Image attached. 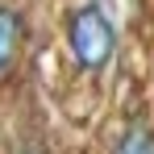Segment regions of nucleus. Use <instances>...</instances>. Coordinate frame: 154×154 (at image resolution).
Masks as SVG:
<instances>
[{
  "label": "nucleus",
  "mask_w": 154,
  "mask_h": 154,
  "mask_svg": "<svg viewBox=\"0 0 154 154\" xmlns=\"http://www.w3.org/2000/svg\"><path fill=\"white\" fill-rule=\"evenodd\" d=\"M67 50L75 58L79 71L96 75L112 63L117 54V25L104 13L100 4H79L75 13L67 17Z\"/></svg>",
  "instance_id": "obj_1"
},
{
  "label": "nucleus",
  "mask_w": 154,
  "mask_h": 154,
  "mask_svg": "<svg viewBox=\"0 0 154 154\" xmlns=\"http://www.w3.org/2000/svg\"><path fill=\"white\" fill-rule=\"evenodd\" d=\"M21 42H25V13L13 4H0V75L21 54Z\"/></svg>",
  "instance_id": "obj_2"
},
{
  "label": "nucleus",
  "mask_w": 154,
  "mask_h": 154,
  "mask_svg": "<svg viewBox=\"0 0 154 154\" xmlns=\"http://www.w3.org/2000/svg\"><path fill=\"white\" fill-rule=\"evenodd\" d=\"M112 154H154V129L146 125V121H133V125H125V133L117 137Z\"/></svg>",
  "instance_id": "obj_3"
},
{
  "label": "nucleus",
  "mask_w": 154,
  "mask_h": 154,
  "mask_svg": "<svg viewBox=\"0 0 154 154\" xmlns=\"http://www.w3.org/2000/svg\"><path fill=\"white\" fill-rule=\"evenodd\" d=\"M13 154H46V150H42V146H17Z\"/></svg>",
  "instance_id": "obj_4"
}]
</instances>
